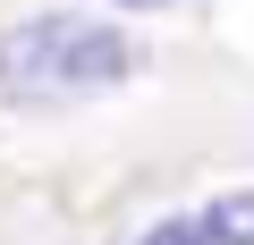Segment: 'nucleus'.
<instances>
[{
    "instance_id": "nucleus-2",
    "label": "nucleus",
    "mask_w": 254,
    "mask_h": 245,
    "mask_svg": "<svg viewBox=\"0 0 254 245\" xmlns=\"http://www.w3.org/2000/svg\"><path fill=\"white\" fill-rule=\"evenodd\" d=\"M212 245H254V186H237V195H220L212 211Z\"/></svg>"
},
{
    "instance_id": "nucleus-3",
    "label": "nucleus",
    "mask_w": 254,
    "mask_h": 245,
    "mask_svg": "<svg viewBox=\"0 0 254 245\" xmlns=\"http://www.w3.org/2000/svg\"><path fill=\"white\" fill-rule=\"evenodd\" d=\"M136 245H212V220H203V211H178V220H161V228H144Z\"/></svg>"
},
{
    "instance_id": "nucleus-1",
    "label": "nucleus",
    "mask_w": 254,
    "mask_h": 245,
    "mask_svg": "<svg viewBox=\"0 0 254 245\" xmlns=\"http://www.w3.org/2000/svg\"><path fill=\"white\" fill-rule=\"evenodd\" d=\"M127 68H136V43H127L110 17H76V9H43V17L9 26V43H0V93L9 101L110 93Z\"/></svg>"
},
{
    "instance_id": "nucleus-4",
    "label": "nucleus",
    "mask_w": 254,
    "mask_h": 245,
    "mask_svg": "<svg viewBox=\"0 0 254 245\" xmlns=\"http://www.w3.org/2000/svg\"><path fill=\"white\" fill-rule=\"evenodd\" d=\"M110 9H136V17H144V9H170V0H110Z\"/></svg>"
}]
</instances>
